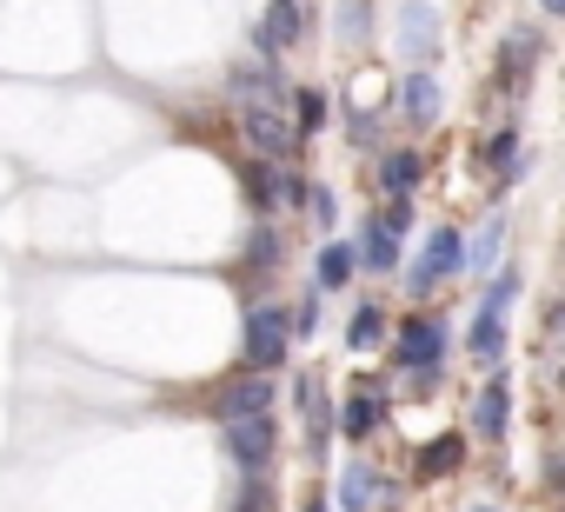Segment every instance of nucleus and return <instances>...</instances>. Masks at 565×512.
<instances>
[{"label":"nucleus","mask_w":565,"mask_h":512,"mask_svg":"<svg viewBox=\"0 0 565 512\" xmlns=\"http://www.w3.org/2000/svg\"><path fill=\"white\" fill-rule=\"evenodd\" d=\"M287 120H294V134H300V140H307V134H320V120H327V94H313V87H307V94H294V100H287Z\"/></svg>","instance_id":"4be33fe9"},{"label":"nucleus","mask_w":565,"mask_h":512,"mask_svg":"<svg viewBox=\"0 0 565 512\" xmlns=\"http://www.w3.org/2000/svg\"><path fill=\"white\" fill-rule=\"evenodd\" d=\"M386 333H393V320H386V307H373V300H360V307L347 313V353H380V346H386Z\"/></svg>","instance_id":"dca6fc26"},{"label":"nucleus","mask_w":565,"mask_h":512,"mask_svg":"<svg viewBox=\"0 0 565 512\" xmlns=\"http://www.w3.org/2000/svg\"><path fill=\"white\" fill-rule=\"evenodd\" d=\"M294 353V327H287V307L279 300H259L246 307V327H239V366L246 373H279Z\"/></svg>","instance_id":"f257e3e1"},{"label":"nucleus","mask_w":565,"mask_h":512,"mask_svg":"<svg viewBox=\"0 0 565 512\" xmlns=\"http://www.w3.org/2000/svg\"><path fill=\"white\" fill-rule=\"evenodd\" d=\"M466 466V439L459 433H439V439H426V452L413 459V479H446V472H459Z\"/></svg>","instance_id":"aec40b11"},{"label":"nucleus","mask_w":565,"mask_h":512,"mask_svg":"<svg viewBox=\"0 0 565 512\" xmlns=\"http://www.w3.org/2000/svg\"><path fill=\"white\" fill-rule=\"evenodd\" d=\"M499 246H505V213H492V220L479 226V239H466V267H492Z\"/></svg>","instance_id":"412c9836"},{"label":"nucleus","mask_w":565,"mask_h":512,"mask_svg":"<svg viewBox=\"0 0 565 512\" xmlns=\"http://www.w3.org/2000/svg\"><path fill=\"white\" fill-rule=\"evenodd\" d=\"M220 439H226V459H233L246 479L273 472V452H279V426H273V413H253V419H226V426H220Z\"/></svg>","instance_id":"39448f33"},{"label":"nucleus","mask_w":565,"mask_h":512,"mask_svg":"<svg viewBox=\"0 0 565 512\" xmlns=\"http://www.w3.org/2000/svg\"><path fill=\"white\" fill-rule=\"evenodd\" d=\"M300 512H327V499H320V492H307V499H300Z\"/></svg>","instance_id":"bb28decb"},{"label":"nucleus","mask_w":565,"mask_h":512,"mask_svg":"<svg viewBox=\"0 0 565 512\" xmlns=\"http://www.w3.org/2000/svg\"><path fill=\"white\" fill-rule=\"evenodd\" d=\"M213 413H220V426H226V419H253V413H273V373H239L233 386H220Z\"/></svg>","instance_id":"1a4fd4ad"},{"label":"nucleus","mask_w":565,"mask_h":512,"mask_svg":"<svg viewBox=\"0 0 565 512\" xmlns=\"http://www.w3.org/2000/svg\"><path fill=\"white\" fill-rule=\"evenodd\" d=\"M413 233V200H386L366 226H360V246H353V260L366 274H393L399 267V239Z\"/></svg>","instance_id":"f03ea898"},{"label":"nucleus","mask_w":565,"mask_h":512,"mask_svg":"<svg viewBox=\"0 0 565 512\" xmlns=\"http://www.w3.org/2000/svg\"><path fill=\"white\" fill-rule=\"evenodd\" d=\"M279 253H287V246H279V233H273V226H253V233H246V267H253V274L279 267Z\"/></svg>","instance_id":"5701e85b"},{"label":"nucleus","mask_w":565,"mask_h":512,"mask_svg":"<svg viewBox=\"0 0 565 512\" xmlns=\"http://www.w3.org/2000/svg\"><path fill=\"white\" fill-rule=\"evenodd\" d=\"M373 134H380V120H373L366 107H347V140H360V147H366Z\"/></svg>","instance_id":"a878e982"},{"label":"nucleus","mask_w":565,"mask_h":512,"mask_svg":"<svg viewBox=\"0 0 565 512\" xmlns=\"http://www.w3.org/2000/svg\"><path fill=\"white\" fill-rule=\"evenodd\" d=\"M239 127H246L253 160H294V153H300V134H294L287 107H246V114H239Z\"/></svg>","instance_id":"423d86ee"},{"label":"nucleus","mask_w":565,"mask_h":512,"mask_svg":"<svg viewBox=\"0 0 565 512\" xmlns=\"http://www.w3.org/2000/svg\"><path fill=\"white\" fill-rule=\"evenodd\" d=\"M300 34H307V8H300V0H273V8H266V28H259L266 61H279L287 47H300Z\"/></svg>","instance_id":"f8f14e48"},{"label":"nucleus","mask_w":565,"mask_h":512,"mask_svg":"<svg viewBox=\"0 0 565 512\" xmlns=\"http://www.w3.org/2000/svg\"><path fill=\"white\" fill-rule=\"evenodd\" d=\"M419 180H426V153L419 147H386L380 153V193L386 200H413Z\"/></svg>","instance_id":"9d476101"},{"label":"nucleus","mask_w":565,"mask_h":512,"mask_svg":"<svg viewBox=\"0 0 565 512\" xmlns=\"http://www.w3.org/2000/svg\"><path fill=\"white\" fill-rule=\"evenodd\" d=\"M340 34L347 41H366V0H347V8H340Z\"/></svg>","instance_id":"393cba45"},{"label":"nucleus","mask_w":565,"mask_h":512,"mask_svg":"<svg viewBox=\"0 0 565 512\" xmlns=\"http://www.w3.org/2000/svg\"><path fill=\"white\" fill-rule=\"evenodd\" d=\"M353 274H360L353 239H327V246H320V260H313V294H340Z\"/></svg>","instance_id":"f3484780"},{"label":"nucleus","mask_w":565,"mask_h":512,"mask_svg":"<svg viewBox=\"0 0 565 512\" xmlns=\"http://www.w3.org/2000/svg\"><path fill=\"white\" fill-rule=\"evenodd\" d=\"M439 107H446V100H439V81H433L426 67H413V74L399 81V114H406V127H433Z\"/></svg>","instance_id":"4468645a"},{"label":"nucleus","mask_w":565,"mask_h":512,"mask_svg":"<svg viewBox=\"0 0 565 512\" xmlns=\"http://www.w3.org/2000/svg\"><path fill=\"white\" fill-rule=\"evenodd\" d=\"M307 213H313L320 226H333V213H340V200H333V186H307Z\"/></svg>","instance_id":"b1692460"},{"label":"nucleus","mask_w":565,"mask_h":512,"mask_svg":"<svg viewBox=\"0 0 565 512\" xmlns=\"http://www.w3.org/2000/svg\"><path fill=\"white\" fill-rule=\"evenodd\" d=\"M294 406L307 413V452H313V459H327V439H333V406H327V380H320L313 366H300V380H294Z\"/></svg>","instance_id":"0eeeda50"},{"label":"nucleus","mask_w":565,"mask_h":512,"mask_svg":"<svg viewBox=\"0 0 565 512\" xmlns=\"http://www.w3.org/2000/svg\"><path fill=\"white\" fill-rule=\"evenodd\" d=\"M539 8H545V14H565V0H539Z\"/></svg>","instance_id":"cd10ccee"},{"label":"nucleus","mask_w":565,"mask_h":512,"mask_svg":"<svg viewBox=\"0 0 565 512\" xmlns=\"http://www.w3.org/2000/svg\"><path fill=\"white\" fill-rule=\"evenodd\" d=\"M466 346H472V360L479 366H492L499 373V360H505V313H472V333H466Z\"/></svg>","instance_id":"6ab92c4d"},{"label":"nucleus","mask_w":565,"mask_h":512,"mask_svg":"<svg viewBox=\"0 0 565 512\" xmlns=\"http://www.w3.org/2000/svg\"><path fill=\"white\" fill-rule=\"evenodd\" d=\"M380 426H386V393H380V386H353L347 406H340V433L360 446V439H373Z\"/></svg>","instance_id":"ddd939ff"},{"label":"nucleus","mask_w":565,"mask_h":512,"mask_svg":"<svg viewBox=\"0 0 565 512\" xmlns=\"http://www.w3.org/2000/svg\"><path fill=\"white\" fill-rule=\"evenodd\" d=\"M380 499H393V486L380 479V466H373V459H347L340 479H333V505H340V512H373Z\"/></svg>","instance_id":"6e6552de"},{"label":"nucleus","mask_w":565,"mask_h":512,"mask_svg":"<svg viewBox=\"0 0 565 512\" xmlns=\"http://www.w3.org/2000/svg\"><path fill=\"white\" fill-rule=\"evenodd\" d=\"M466 512H499V505H466Z\"/></svg>","instance_id":"c85d7f7f"},{"label":"nucleus","mask_w":565,"mask_h":512,"mask_svg":"<svg viewBox=\"0 0 565 512\" xmlns=\"http://www.w3.org/2000/svg\"><path fill=\"white\" fill-rule=\"evenodd\" d=\"M459 274H466V239H459V226H433L426 246H419V260L406 267V294L426 300L433 287H446V280H459Z\"/></svg>","instance_id":"7ed1b4c3"},{"label":"nucleus","mask_w":565,"mask_h":512,"mask_svg":"<svg viewBox=\"0 0 565 512\" xmlns=\"http://www.w3.org/2000/svg\"><path fill=\"white\" fill-rule=\"evenodd\" d=\"M446 340H452V327H446L439 313H406V320L393 327V366H399V373H439Z\"/></svg>","instance_id":"20e7f679"},{"label":"nucleus","mask_w":565,"mask_h":512,"mask_svg":"<svg viewBox=\"0 0 565 512\" xmlns=\"http://www.w3.org/2000/svg\"><path fill=\"white\" fill-rule=\"evenodd\" d=\"M532 61H539V34L532 28L505 34V47H499V87H525L532 81Z\"/></svg>","instance_id":"a211bd4d"},{"label":"nucleus","mask_w":565,"mask_h":512,"mask_svg":"<svg viewBox=\"0 0 565 512\" xmlns=\"http://www.w3.org/2000/svg\"><path fill=\"white\" fill-rule=\"evenodd\" d=\"M505 426H512V380L492 373V380L479 386V399H472V433H479V439H505Z\"/></svg>","instance_id":"9b49d317"},{"label":"nucleus","mask_w":565,"mask_h":512,"mask_svg":"<svg viewBox=\"0 0 565 512\" xmlns=\"http://www.w3.org/2000/svg\"><path fill=\"white\" fill-rule=\"evenodd\" d=\"M479 160H486L492 186H512V180L525 173V140H519V127H499V134L479 147Z\"/></svg>","instance_id":"2eb2a0df"}]
</instances>
